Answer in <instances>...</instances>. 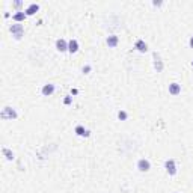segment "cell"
Here are the masks:
<instances>
[{
  "label": "cell",
  "instance_id": "cell-1",
  "mask_svg": "<svg viewBox=\"0 0 193 193\" xmlns=\"http://www.w3.org/2000/svg\"><path fill=\"white\" fill-rule=\"evenodd\" d=\"M0 118L2 119H15L17 118V112L14 109H11V107H5L2 110V113H0Z\"/></svg>",
  "mask_w": 193,
  "mask_h": 193
},
{
  "label": "cell",
  "instance_id": "cell-2",
  "mask_svg": "<svg viewBox=\"0 0 193 193\" xmlns=\"http://www.w3.org/2000/svg\"><path fill=\"white\" fill-rule=\"evenodd\" d=\"M11 32H12V36L15 39H21L24 29H23L21 24H12V26H11Z\"/></svg>",
  "mask_w": 193,
  "mask_h": 193
},
{
  "label": "cell",
  "instance_id": "cell-3",
  "mask_svg": "<svg viewBox=\"0 0 193 193\" xmlns=\"http://www.w3.org/2000/svg\"><path fill=\"white\" fill-rule=\"evenodd\" d=\"M164 167H166V172H167L169 175H175V174H177V166H175V160H172V158L166 160V163H164Z\"/></svg>",
  "mask_w": 193,
  "mask_h": 193
},
{
  "label": "cell",
  "instance_id": "cell-4",
  "mask_svg": "<svg viewBox=\"0 0 193 193\" xmlns=\"http://www.w3.org/2000/svg\"><path fill=\"white\" fill-rule=\"evenodd\" d=\"M150 167H151V164H150L148 160L142 158V160L137 161V169H139L140 172H146V171H150Z\"/></svg>",
  "mask_w": 193,
  "mask_h": 193
},
{
  "label": "cell",
  "instance_id": "cell-5",
  "mask_svg": "<svg viewBox=\"0 0 193 193\" xmlns=\"http://www.w3.org/2000/svg\"><path fill=\"white\" fill-rule=\"evenodd\" d=\"M153 56H154V67H155V70H157V73H160V71L163 70V62H161V59H160V54H158V53H154Z\"/></svg>",
  "mask_w": 193,
  "mask_h": 193
},
{
  "label": "cell",
  "instance_id": "cell-6",
  "mask_svg": "<svg viewBox=\"0 0 193 193\" xmlns=\"http://www.w3.org/2000/svg\"><path fill=\"white\" fill-rule=\"evenodd\" d=\"M56 48H57L59 51H67V50H68L67 41H65V39H57V41H56Z\"/></svg>",
  "mask_w": 193,
  "mask_h": 193
},
{
  "label": "cell",
  "instance_id": "cell-7",
  "mask_svg": "<svg viewBox=\"0 0 193 193\" xmlns=\"http://www.w3.org/2000/svg\"><path fill=\"white\" fill-rule=\"evenodd\" d=\"M180 92H181V86H180L178 83H171V84H169V94L178 95Z\"/></svg>",
  "mask_w": 193,
  "mask_h": 193
},
{
  "label": "cell",
  "instance_id": "cell-8",
  "mask_svg": "<svg viewBox=\"0 0 193 193\" xmlns=\"http://www.w3.org/2000/svg\"><path fill=\"white\" fill-rule=\"evenodd\" d=\"M54 92V84H45L44 88H42V95H45V97H48V95H51Z\"/></svg>",
  "mask_w": 193,
  "mask_h": 193
},
{
  "label": "cell",
  "instance_id": "cell-9",
  "mask_svg": "<svg viewBox=\"0 0 193 193\" xmlns=\"http://www.w3.org/2000/svg\"><path fill=\"white\" fill-rule=\"evenodd\" d=\"M78 50V42L76 39H71L70 42H68V51L70 53H76Z\"/></svg>",
  "mask_w": 193,
  "mask_h": 193
},
{
  "label": "cell",
  "instance_id": "cell-10",
  "mask_svg": "<svg viewBox=\"0 0 193 193\" xmlns=\"http://www.w3.org/2000/svg\"><path fill=\"white\" fill-rule=\"evenodd\" d=\"M38 9H39V6L36 5V3H32L24 12H26V15H33L35 12H38Z\"/></svg>",
  "mask_w": 193,
  "mask_h": 193
},
{
  "label": "cell",
  "instance_id": "cell-11",
  "mask_svg": "<svg viewBox=\"0 0 193 193\" xmlns=\"http://www.w3.org/2000/svg\"><path fill=\"white\" fill-rule=\"evenodd\" d=\"M136 48H137L140 53H145V51L148 50V45H146V44H145L142 39H139V41L136 42Z\"/></svg>",
  "mask_w": 193,
  "mask_h": 193
},
{
  "label": "cell",
  "instance_id": "cell-12",
  "mask_svg": "<svg viewBox=\"0 0 193 193\" xmlns=\"http://www.w3.org/2000/svg\"><path fill=\"white\" fill-rule=\"evenodd\" d=\"M76 133H77L78 136H84V137L89 136V131H88L86 128H83L81 125H77V127H76Z\"/></svg>",
  "mask_w": 193,
  "mask_h": 193
},
{
  "label": "cell",
  "instance_id": "cell-13",
  "mask_svg": "<svg viewBox=\"0 0 193 193\" xmlns=\"http://www.w3.org/2000/svg\"><path fill=\"white\" fill-rule=\"evenodd\" d=\"M107 45H109V47H116V45H118V36H116V35H110V36L107 38Z\"/></svg>",
  "mask_w": 193,
  "mask_h": 193
},
{
  "label": "cell",
  "instance_id": "cell-14",
  "mask_svg": "<svg viewBox=\"0 0 193 193\" xmlns=\"http://www.w3.org/2000/svg\"><path fill=\"white\" fill-rule=\"evenodd\" d=\"M24 17H26V12H24V11H20V12H17V14L14 15V20H15V21H23Z\"/></svg>",
  "mask_w": 193,
  "mask_h": 193
},
{
  "label": "cell",
  "instance_id": "cell-15",
  "mask_svg": "<svg viewBox=\"0 0 193 193\" xmlns=\"http://www.w3.org/2000/svg\"><path fill=\"white\" fill-rule=\"evenodd\" d=\"M3 154L6 155V158H8V160H12V158H14V154H12L8 148H3Z\"/></svg>",
  "mask_w": 193,
  "mask_h": 193
},
{
  "label": "cell",
  "instance_id": "cell-16",
  "mask_svg": "<svg viewBox=\"0 0 193 193\" xmlns=\"http://www.w3.org/2000/svg\"><path fill=\"white\" fill-rule=\"evenodd\" d=\"M118 116H119V119H122V121H124V119H127V113H125V112H119Z\"/></svg>",
  "mask_w": 193,
  "mask_h": 193
},
{
  "label": "cell",
  "instance_id": "cell-17",
  "mask_svg": "<svg viewBox=\"0 0 193 193\" xmlns=\"http://www.w3.org/2000/svg\"><path fill=\"white\" fill-rule=\"evenodd\" d=\"M64 103H65V104H71V97H67V98L64 100Z\"/></svg>",
  "mask_w": 193,
  "mask_h": 193
},
{
  "label": "cell",
  "instance_id": "cell-18",
  "mask_svg": "<svg viewBox=\"0 0 193 193\" xmlns=\"http://www.w3.org/2000/svg\"><path fill=\"white\" fill-rule=\"evenodd\" d=\"M190 47H192V48H193V38L190 39Z\"/></svg>",
  "mask_w": 193,
  "mask_h": 193
},
{
  "label": "cell",
  "instance_id": "cell-19",
  "mask_svg": "<svg viewBox=\"0 0 193 193\" xmlns=\"http://www.w3.org/2000/svg\"><path fill=\"white\" fill-rule=\"evenodd\" d=\"M192 65H193V62H192Z\"/></svg>",
  "mask_w": 193,
  "mask_h": 193
}]
</instances>
